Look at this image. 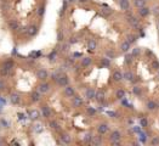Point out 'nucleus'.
I'll return each instance as SVG.
<instances>
[{
	"instance_id": "f257e3e1",
	"label": "nucleus",
	"mask_w": 159,
	"mask_h": 146,
	"mask_svg": "<svg viewBox=\"0 0 159 146\" xmlns=\"http://www.w3.org/2000/svg\"><path fill=\"white\" fill-rule=\"evenodd\" d=\"M56 83L60 85V87H67L68 84H69V77L67 76V74H65V73H62L61 76L58 77V79L56 80Z\"/></svg>"
},
{
	"instance_id": "f03ea898",
	"label": "nucleus",
	"mask_w": 159,
	"mask_h": 146,
	"mask_svg": "<svg viewBox=\"0 0 159 146\" xmlns=\"http://www.w3.org/2000/svg\"><path fill=\"white\" fill-rule=\"evenodd\" d=\"M37 88H38V90L40 91L41 94H46V93H49V91H50V89H51L50 84H49L47 82H44V80H43L40 84H38Z\"/></svg>"
},
{
	"instance_id": "7ed1b4c3",
	"label": "nucleus",
	"mask_w": 159,
	"mask_h": 146,
	"mask_svg": "<svg viewBox=\"0 0 159 146\" xmlns=\"http://www.w3.org/2000/svg\"><path fill=\"white\" fill-rule=\"evenodd\" d=\"M35 76H37L39 80H45V79L49 78V72L45 68H39L37 71V73H35Z\"/></svg>"
},
{
	"instance_id": "20e7f679",
	"label": "nucleus",
	"mask_w": 159,
	"mask_h": 146,
	"mask_svg": "<svg viewBox=\"0 0 159 146\" xmlns=\"http://www.w3.org/2000/svg\"><path fill=\"white\" fill-rule=\"evenodd\" d=\"M41 116L43 117H45V118H49V117H51V108H50V106H47V105H43L41 106Z\"/></svg>"
},
{
	"instance_id": "39448f33",
	"label": "nucleus",
	"mask_w": 159,
	"mask_h": 146,
	"mask_svg": "<svg viewBox=\"0 0 159 146\" xmlns=\"http://www.w3.org/2000/svg\"><path fill=\"white\" fill-rule=\"evenodd\" d=\"M28 116H29V118L32 119V121H38V119L40 118V116H41V111L32 110V111H29L28 112Z\"/></svg>"
},
{
	"instance_id": "423d86ee",
	"label": "nucleus",
	"mask_w": 159,
	"mask_h": 146,
	"mask_svg": "<svg viewBox=\"0 0 159 146\" xmlns=\"http://www.w3.org/2000/svg\"><path fill=\"white\" fill-rule=\"evenodd\" d=\"M10 102L12 104V105H18L19 102H21V96L17 94V93H12L11 95H10Z\"/></svg>"
},
{
	"instance_id": "0eeeda50",
	"label": "nucleus",
	"mask_w": 159,
	"mask_h": 146,
	"mask_svg": "<svg viewBox=\"0 0 159 146\" xmlns=\"http://www.w3.org/2000/svg\"><path fill=\"white\" fill-rule=\"evenodd\" d=\"M60 139H61V142L62 144H65V145H68V144L72 142V136H70L68 133H62Z\"/></svg>"
},
{
	"instance_id": "6e6552de",
	"label": "nucleus",
	"mask_w": 159,
	"mask_h": 146,
	"mask_svg": "<svg viewBox=\"0 0 159 146\" xmlns=\"http://www.w3.org/2000/svg\"><path fill=\"white\" fill-rule=\"evenodd\" d=\"M38 26H35V24H30V26H28V28H27V34H28L29 36H34L38 34Z\"/></svg>"
},
{
	"instance_id": "1a4fd4ad",
	"label": "nucleus",
	"mask_w": 159,
	"mask_h": 146,
	"mask_svg": "<svg viewBox=\"0 0 159 146\" xmlns=\"http://www.w3.org/2000/svg\"><path fill=\"white\" fill-rule=\"evenodd\" d=\"M40 99H41V93L38 90V89L32 91V94H30V100H32L33 102H38V101H40Z\"/></svg>"
},
{
	"instance_id": "9d476101",
	"label": "nucleus",
	"mask_w": 159,
	"mask_h": 146,
	"mask_svg": "<svg viewBox=\"0 0 159 146\" xmlns=\"http://www.w3.org/2000/svg\"><path fill=\"white\" fill-rule=\"evenodd\" d=\"M95 96H96V91L94 88H89L85 90V97L88 100H92V99H95Z\"/></svg>"
},
{
	"instance_id": "9b49d317",
	"label": "nucleus",
	"mask_w": 159,
	"mask_h": 146,
	"mask_svg": "<svg viewBox=\"0 0 159 146\" xmlns=\"http://www.w3.org/2000/svg\"><path fill=\"white\" fill-rule=\"evenodd\" d=\"M65 95L67 96V97H73V96L75 95V90L73 87H70V85H67V87H65Z\"/></svg>"
},
{
	"instance_id": "f8f14e48",
	"label": "nucleus",
	"mask_w": 159,
	"mask_h": 146,
	"mask_svg": "<svg viewBox=\"0 0 159 146\" xmlns=\"http://www.w3.org/2000/svg\"><path fill=\"white\" fill-rule=\"evenodd\" d=\"M72 105L74 106V107H80V106L83 105V99L78 95H74L73 99H72Z\"/></svg>"
},
{
	"instance_id": "ddd939ff",
	"label": "nucleus",
	"mask_w": 159,
	"mask_h": 146,
	"mask_svg": "<svg viewBox=\"0 0 159 146\" xmlns=\"http://www.w3.org/2000/svg\"><path fill=\"white\" fill-rule=\"evenodd\" d=\"M118 3H119V6H120V9H122L123 11H128V10L130 9V3H129V0H119Z\"/></svg>"
},
{
	"instance_id": "4468645a",
	"label": "nucleus",
	"mask_w": 159,
	"mask_h": 146,
	"mask_svg": "<svg viewBox=\"0 0 159 146\" xmlns=\"http://www.w3.org/2000/svg\"><path fill=\"white\" fill-rule=\"evenodd\" d=\"M112 78H113L114 82H120V80L124 79V73H122L120 71H115V72L113 73Z\"/></svg>"
},
{
	"instance_id": "2eb2a0df",
	"label": "nucleus",
	"mask_w": 159,
	"mask_h": 146,
	"mask_svg": "<svg viewBox=\"0 0 159 146\" xmlns=\"http://www.w3.org/2000/svg\"><path fill=\"white\" fill-rule=\"evenodd\" d=\"M108 130H109V127H108L107 123H101L97 127V132L100 133V134H106Z\"/></svg>"
},
{
	"instance_id": "dca6fc26",
	"label": "nucleus",
	"mask_w": 159,
	"mask_h": 146,
	"mask_svg": "<svg viewBox=\"0 0 159 146\" xmlns=\"http://www.w3.org/2000/svg\"><path fill=\"white\" fill-rule=\"evenodd\" d=\"M150 14H151V9L147 7V6H143V7H140V9H139V15L142 16V17H146V16H148Z\"/></svg>"
},
{
	"instance_id": "f3484780",
	"label": "nucleus",
	"mask_w": 159,
	"mask_h": 146,
	"mask_svg": "<svg viewBox=\"0 0 159 146\" xmlns=\"http://www.w3.org/2000/svg\"><path fill=\"white\" fill-rule=\"evenodd\" d=\"M128 21H129V23H130V26H132L134 28H139V26H140V23H139V20L136 17H134V16H130V17H128Z\"/></svg>"
},
{
	"instance_id": "a211bd4d",
	"label": "nucleus",
	"mask_w": 159,
	"mask_h": 146,
	"mask_svg": "<svg viewBox=\"0 0 159 146\" xmlns=\"http://www.w3.org/2000/svg\"><path fill=\"white\" fill-rule=\"evenodd\" d=\"M120 136H122L120 132L114 130V132L111 133V136H109V139H111V141H117V140H120Z\"/></svg>"
},
{
	"instance_id": "6ab92c4d",
	"label": "nucleus",
	"mask_w": 159,
	"mask_h": 146,
	"mask_svg": "<svg viewBox=\"0 0 159 146\" xmlns=\"http://www.w3.org/2000/svg\"><path fill=\"white\" fill-rule=\"evenodd\" d=\"M130 43H129V41L128 40H125V41H123L122 44H120V51H122V52H125V54H126L128 51H129V49H130Z\"/></svg>"
},
{
	"instance_id": "aec40b11",
	"label": "nucleus",
	"mask_w": 159,
	"mask_h": 146,
	"mask_svg": "<svg viewBox=\"0 0 159 146\" xmlns=\"http://www.w3.org/2000/svg\"><path fill=\"white\" fill-rule=\"evenodd\" d=\"M92 63V60H91V57H88V56H86V57H83V59H81V67H89L90 65Z\"/></svg>"
},
{
	"instance_id": "412c9836",
	"label": "nucleus",
	"mask_w": 159,
	"mask_h": 146,
	"mask_svg": "<svg viewBox=\"0 0 159 146\" xmlns=\"http://www.w3.org/2000/svg\"><path fill=\"white\" fill-rule=\"evenodd\" d=\"M88 48H89L90 51L96 50V48H97V43H96V40H95V39H90V40L88 41Z\"/></svg>"
},
{
	"instance_id": "4be33fe9",
	"label": "nucleus",
	"mask_w": 159,
	"mask_h": 146,
	"mask_svg": "<svg viewBox=\"0 0 159 146\" xmlns=\"http://www.w3.org/2000/svg\"><path fill=\"white\" fill-rule=\"evenodd\" d=\"M92 139H94V135H92L91 133H86L84 135V138H83V141H84L85 144H91Z\"/></svg>"
},
{
	"instance_id": "5701e85b",
	"label": "nucleus",
	"mask_w": 159,
	"mask_h": 146,
	"mask_svg": "<svg viewBox=\"0 0 159 146\" xmlns=\"http://www.w3.org/2000/svg\"><path fill=\"white\" fill-rule=\"evenodd\" d=\"M124 79L128 80V82H134V73L130 72V71L124 72Z\"/></svg>"
},
{
	"instance_id": "b1692460",
	"label": "nucleus",
	"mask_w": 159,
	"mask_h": 146,
	"mask_svg": "<svg viewBox=\"0 0 159 146\" xmlns=\"http://www.w3.org/2000/svg\"><path fill=\"white\" fill-rule=\"evenodd\" d=\"M33 132L34 133H41L43 132V124L37 122V123L33 124Z\"/></svg>"
},
{
	"instance_id": "393cba45",
	"label": "nucleus",
	"mask_w": 159,
	"mask_h": 146,
	"mask_svg": "<svg viewBox=\"0 0 159 146\" xmlns=\"http://www.w3.org/2000/svg\"><path fill=\"white\" fill-rule=\"evenodd\" d=\"M3 67L6 69H9V71H11L12 67H14V61H12V60H6L4 62V65H3Z\"/></svg>"
},
{
	"instance_id": "a878e982",
	"label": "nucleus",
	"mask_w": 159,
	"mask_h": 146,
	"mask_svg": "<svg viewBox=\"0 0 159 146\" xmlns=\"http://www.w3.org/2000/svg\"><path fill=\"white\" fill-rule=\"evenodd\" d=\"M95 99H96L98 102H103V101H104V93H103V91H97Z\"/></svg>"
},
{
	"instance_id": "bb28decb",
	"label": "nucleus",
	"mask_w": 159,
	"mask_h": 146,
	"mask_svg": "<svg viewBox=\"0 0 159 146\" xmlns=\"http://www.w3.org/2000/svg\"><path fill=\"white\" fill-rule=\"evenodd\" d=\"M146 106H147V108L150 110V111H153V110L157 108V104H155L153 100H150L147 101V104H146Z\"/></svg>"
},
{
	"instance_id": "cd10ccee",
	"label": "nucleus",
	"mask_w": 159,
	"mask_h": 146,
	"mask_svg": "<svg viewBox=\"0 0 159 146\" xmlns=\"http://www.w3.org/2000/svg\"><path fill=\"white\" fill-rule=\"evenodd\" d=\"M9 28H10V29H12V31L17 29V28H18V22H17L16 20H12V21H10V22H9Z\"/></svg>"
},
{
	"instance_id": "c85d7f7f",
	"label": "nucleus",
	"mask_w": 159,
	"mask_h": 146,
	"mask_svg": "<svg viewBox=\"0 0 159 146\" xmlns=\"http://www.w3.org/2000/svg\"><path fill=\"white\" fill-rule=\"evenodd\" d=\"M146 1H147V0H135L134 4H135V6L137 9H140V7H143L146 5Z\"/></svg>"
},
{
	"instance_id": "c756f323",
	"label": "nucleus",
	"mask_w": 159,
	"mask_h": 146,
	"mask_svg": "<svg viewBox=\"0 0 159 146\" xmlns=\"http://www.w3.org/2000/svg\"><path fill=\"white\" fill-rule=\"evenodd\" d=\"M49 125H50V128L54 129V130H60V124L57 123L56 121H50Z\"/></svg>"
},
{
	"instance_id": "7c9ffc66",
	"label": "nucleus",
	"mask_w": 159,
	"mask_h": 146,
	"mask_svg": "<svg viewBox=\"0 0 159 146\" xmlns=\"http://www.w3.org/2000/svg\"><path fill=\"white\" fill-rule=\"evenodd\" d=\"M91 144H94V145H101V144H102V139H101V136H100V135H97V136H94V139H92Z\"/></svg>"
},
{
	"instance_id": "2f4dec72",
	"label": "nucleus",
	"mask_w": 159,
	"mask_h": 146,
	"mask_svg": "<svg viewBox=\"0 0 159 146\" xmlns=\"http://www.w3.org/2000/svg\"><path fill=\"white\" fill-rule=\"evenodd\" d=\"M56 57H57V51L56 50H54L51 52V54L49 55V56H47V59L50 60V61H51V62H54V61H55V60H56Z\"/></svg>"
},
{
	"instance_id": "473e14b6",
	"label": "nucleus",
	"mask_w": 159,
	"mask_h": 146,
	"mask_svg": "<svg viewBox=\"0 0 159 146\" xmlns=\"http://www.w3.org/2000/svg\"><path fill=\"white\" fill-rule=\"evenodd\" d=\"M115 96H117L118 99H124V97H125V91L123 90V89H119V90L117 91Z\"/></svg>"
},
{
	"instance_id": "72a5a7b5",
	"label": "nucleus",
	"mask_w": 159,
	"mask_h": 146,
	"mask_svg": "<svg viewBox=\"0 0 159 146\" xmlns=\"http://www.w3.org/2000/svg\"><path fill=\"white\" fill-rule=\"evenodd\" d=\"M132 91H134V94H135V95H137V96L142 95V89H141L140 87H134Z\"/></svg>"
},
{
	"instance_id": "f704fd0d",
	"label": "nucleus",
	"mask_w": 159,
	"mask_h": 146,
	"mask_svg": "<svg viewBox=\"0 0 159 146\" xmlns=\"http://www.w3.org/2000/svg\"><path fill=\"white\" fill-rule=\"evenodd\" d=\"M132 57H134V55L132 54H126L125 55V63L126 65H129V63H131V62H132Z\"/></svg>"
},
{
	"instance_id": "c9c22d12",
	"label": "nucleus",
	"mask_w": 159,
	"mask_h": 146,
	"mask_svg": "<svg viewBox=\"0 0 159 146\" xmlns=\"http://www.w3.org/2000/svg\"><path fill=\"white\" fill-rule=\"evenodd\" d=\"M136 39H137L136 35H132V34H129V35H128V41H129L130 44H134L136 41Z\"/></svg>"
},
{
	"instance_id": "e433bc0d",
	"label": "nucleus",
	"mask_w": 159,
	"mask_h": 146,
	"mask_svg": "<svg viewBox=\"0 0 159 146\" xmlns=\"http://www.w3.org/2000/svg\"><path fill=\"white\" fill-rule=\"evenodd\" d=\"M111 59H108V57H104V59L101 60V62H102L103 66H106V67H109L111 66V61H109Z\"/></svg>"
},
{
	"instance_id": "4c0bfd02",
	"label": "nucleus",
	"mask_w": 159,
	"mask_h": 146,
	"mask_svg": "<svg viewBox=\"0 0 159 146\" xmlns=\"http://www.w3.org/2000/svg\"><path fill=\"white\" fill-rule=\"evenodd\" d=\"M86 112L90 116H95L96 114V108H94V107H86Z\"/></svg>"
},
{
	"instance_id": "58836bf2",
	"label": "nucleus",
	"mask_w": 159,
	"mask_h": 146,
	"mask_svg": "<svg viewBox=\"0 0 159 146\" xmlns=\"http://www.w3.org/2000/svg\"><path fill=\"white\" fill-rule=\"evenodd\" d=\"M44 14H45V6H44V5H41V6L38 9V15H39L40 17H43V16H44Z\"/></svg>"
},
{
	"instance_id": "ea45409f",
	"label": "nucleus",
	"mask_w": 159,
	"mask_h": 146,
	"mask_svg": "<svg viewBox=\"0 0 159 146\" xmlns=\"http://www.w3.org/2000/svg\"><path fill=\"white\" fill-rule=\"evenodd\" d=\"M69 43H68V44H67V43H65V44H62V46H61V50L63 51V52H67V51L69 50Z\"/></svg>"
},
{
	"instance_id": "a19ab883",
	"label": "nucleus",
	"mask_w": 159,
	"mask_h": 146,
	"mask_svg": "<svg viewBox=\"0 0 159 146\" xmlns=\"http://www.w3.org/2000/svg\"><path fill=\"white\" fill-rule=\"evenodd\" d=\"M6 89V82H5L4 79H1L0 78V91H3Z\"/></svg>"
},
{
	"instance_id": "79ce46f5",
	"label": "nucleus",
	"mask_w": 159,
	"mask_h": 146,
	"mask_svg": "<svg viewBox=\"0 0 159 146\" xmlns=\"http://www.w3.org/2000/svg\"><path fill=\"white\" fill-rule=\"evenodd\" d=\"M106 56H107L108 59H114V57H115V54H114L113 51L108 50V51H106Z\"/></svg>"
},
{
	"instance_id": "37998d69",
	"label": "nucleus",
	"mask_w": 159,
	"mask_h": 146,
	"mask_svg": "<svg viewBox=\"0 0 159 146\" xmlns=\"http://www.w3.org/2000/svg\"><path fill=\"white\" fill-rule=\"evenodd\" d=\"M131 54L134 55V56H139L141 54V49L140 48H135V49H132V52Z\"/></svg>"
},
{
	"instance_id": "c03bdc74",
	"label": "nucleus",
	"mask_w": 159,
	"mask_h": 146,
	"mask_svg": "<svg viewBox=\"0 0 159 146\" xmlns=\"http://www.w3.org/2000/svg\"><path fill=\"white\" fill-rule=\"evenodd\" d=\"M9 73H10V71H9V69L4 68V67H3V68L0 69V74H1V76H9Z\"/></svg>"
},
{
	"instance_id": "a18cd8bd",
	"label": "nucleus",
	"mask_w": 159,
	"mask_h": 146,
	"mask_svg": "<svg viewBox=\"0 0 159 146\" xmlns=\"http://www.w3.org/2000/svg\"><path fill=\"white\" fill-rule=\"evenodd\" d=\"M57 40L63 41V33H62V31H58V32H57Z\"/></svg>"
},
{
	"instance_id": "49530a36",
	"label": "nucleus",
	"mask_w": 159,
	"mask_h": 146,
	"mask_svg": "<svg viewBox=\"0 0 159 146\" xmlns=\"http://www.w3.org/2000/svg\"><path fill=\"white\" fill-rule=\"evenodd\" d=\"M102 14L104 15V16H108V15L112 14V10L111 9H104V10H102Z\"/></svg>"
},
{
	"instance_id": "de8ad7c7",
	"label": "nucleus",
	"mask_w": 159,
	"mask_h": 146,
	"mask_svg": "<svg viewBox=\"0 0 159 146\" xmlns=\"http://www.w3.org/2000/svg\"><path fill=\"white\" fill-rule=\"evenodd\" d=\"M151 144H152V145H157V144H159V136L153 138L152 141H151Z\"/></svg>"
},
{
	"instance_id": "09e8293b",
	"label": "nucleus",
	"mask_w": 159,
	"mask_h": 146,
	"mask_svg": "<svg viewBox=\"0 0 159 146\" xmlns=\"http://www.w3.org/2000/svg\"><path fill=\"white\" fill-rule=\"evenodd\" d=\"M152 67H153V69H159V62L158 61H153V62H152Z\"/></svg>"
},
{
	"instance_id": "8fccbe9b",
	"label": "nucleus",
	"mask_w": 159,
	"mask_h": 146,
	"mask_svg": "<svg viewBox=\"0 0 159 146\" xmlns=\"http://www.w3.org/2000/svg\"><path fill=\"white\" fill-rule=\"evenodd\" d=\"M140 124L142 125V127L145 128V127H147V121H146L145 118H142V119H140Z\"/></svg>"
},
{
	"instance_id": "3c124183",
	"label": "nucleus",
	"mask_w": 159,
	"mask_h": 146,
	"mask_svg": "<svg viewBox=\"0 0 159 146\" xmlns=\"http://www.w3.org/2000/svg\"><path fill=\"white\" fill-rule=\"evenodd\" d=\"M153 14L155 16H159V6H154V9H153Z\"/></svg>"
},
{
	"instance_id": "603ef678",
	"label": "nucleus",
	"mask_w": 159,
	"mask_h": 146,
	"mask_svg": "<svg viewBox=\"0 0 159 146\" xmlns=\"http://www.w3.org/2000/svg\"><path fill=\"white\" fill-rule=\"evenodd\" d=\"M78 41V39L75 38V36H73V38H70V40H69V44H74V43H77Z\"/></svg>"
},
{
	"instance_id": "864d4df0",
	"label": "nucleus",
	"mask_w": 159,
	"mask_h": 146,
	"mask_svg": "<svg viewBox=\"0 0 159 146\" xmlns=\"http://www.w3.org/2000/svg\"><path fill=\"white\" fill-rule=\"evenodd\" d=\"M0 104H1V105H5V100H3L1 97H0Z\"/></svg>"
},
{
	"instance_id": "5fc2aeb1",
	"label": "nucleus",
	"mask_w": 159,
	"mask_h": 146,
	"mask_svg": "<svg viewBox=\"0 0 159 146\" xmlns=\"http://www.w3.org/2000/svg\"><path fill=\"white\" fill-rule=\"evenodd\" d=\"M73 56H74V57H79V56H81V55H80V54H78V52H75V54L73 55Z\"/></svg>"
},
{
	"instance_id": "6e6d98bb",
	"label": "nucleus",
	"mask_w": 159,
	"mask_h": 146,
	"mask_svg": "<svg viewBox=\"0 0 159 146\" xmlns=\"http://www.w3.org/2000/svg\"><path fill=\"white\" fill-rule=\"evenodd\" d=\"M18 117H19V119H23V118H24L23 114H22V113H18Z\"/></svg>"
},
{
	"instance_id": "4d7b16f0",
	"label": "nucleus",
	"mask_w": 159,
	"mask_h": 146,
	"mask_svg": "<svg viewBox=\"0 0 159 146\" xmlns=\"http://www.w3.org/2000/svg\"><path fill=\"white\" fill-rule=\"evenodd\" d=\"M78 1H80V3H86L88 0H78Z\"/></svg>"
},
{
	"instance_id": "13d9d810",
	"label": "nucleus",
	"mask_w": 159,
	"mask_h": 146,
	"mask_svg": "<svg viewBox=\"0 0 159 146\" xmlns=\"http://www.w3.org/2000/svg\"><path fill=\"white\" fill-rule=\"evenodd\" d=\"M68 1H69V3H75L77 0H68Z\"/></svg>"
},
{
	"instance_id": "bf43d9fd",
	"label": "nucleus",
	"mask_w": 159,
	"mask_h": 146,
	"mask_svg": "<svg viewBox=\"0 0 159 146\" xmlns=\"http://www.w3.org/2000/svg\"><path fill=\"white\" fill-rule=\"evenodd\" d=\"M158 29H159V20H158Z\"/></svg>"
},
{
	"instance_id": "052dcab7",
	"label": "nucleus",
	"mask_w": 159,
	"mask_h": 146,
	"mask_svg": "<svg viewBox=\"0 0 159 146\" xmlns=\"http://www.w3.org/2000/svg\"><path fill=\"white\" fill-rule=\"evenodd\" d=\"M0 112H1V105H0Z\"/></svg>"
},
{
	"instance_id": "680f3d73",
	"label": "nucleus",
	"mask_w": 159,
	"mask_h": 146,
	"mask_svg": "<svg viewBox=\"0 0 159 146\" xmlns=\"http://www.w3.org/2000/svg\"><path fill=\"white\" fill-rule=\"evenodd\" d=\"M158 77H159V72H158Z\"/></svg>"
}]
</instances>
